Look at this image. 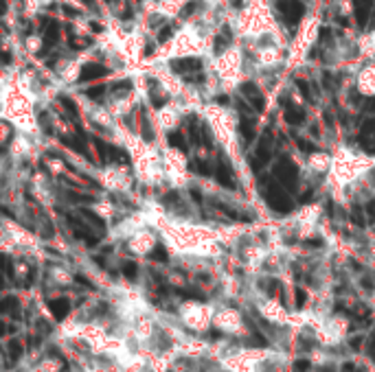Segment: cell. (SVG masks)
<instances>
[{
  "instance_id": "obj_17",
  "label": "cell",
  "mask_w": 375,
  "mask_h": 372,
  "mask_svg": "<svg viewBox=\"0 0 375 372\" xmlns=\"http://www.w3.org/2000/svg\"><path fill=\"white\" fill-rule=\"evenodd\" d=\"M123 274H125V278H130V281H134V278H136V274H138L136 263H132V261L123 263Z\"/></svg>"
},
{
  "instance_id": "obj_26",
  "label": "cell",
  "mask_w": 375,
  "mask_h": 372,
  "mask_svg": "<svg viewBox=\"0 0 375 372\" xmlns=\"http://www.w3.org/2000/svg\"><path fill=\"white\" fill-rule=\"evenodd\" d=\"M169 37H171V29H169V26H164V29L158 33V39H160V42H167Z\"/></svg>"
},
{
  "instance_id": "obj_32",
  "label": "cell",
  "mask_w": 375,
  "mask_h": 372,
  "mask_svg": "<svg viewBox=\"0 0 375 372\" xmlns=\"http://www.w3.org/2000/svg\"><path fill=\"white\" fill-rule=\"evenodd\" d=\"M191 197H193L195 202H202V195H200V191H193V189H191Z\"/></svg>"
},
{
  "instance_id": "obj_30",
  "label": "cell",
  "mask_w": 375,
  "mask_h": 372,
  "mask_svg": "<svg viewBox=\"0 0 375 372\" xmlns=\"http://www.w3.org/2000/svg\"><path fill=\"white\" fill-rule=\"evenodd\" d=\"M296 370H301V372H305V370H309V363H307L305 359H301V361H296Z\"/></svg>"
},
{
  "instance_id": "obj_19",
  "label": "cell",
  "mask_w": 375,
  "mask_h": 372,
  "mask_svg": "<svg viewBox=\"0 0 375 372\" xmlns=\"http://www.w3.org/2000/svg\"><path fill=\"white\" fill-rule=\"evenodd\" d=\"M81 215H84V219H86V221L95 223L97 228H103V221H101V219H99V217L95 215V212H90V210H81Z\"/></svg>"
},
{
  "instance_id": "obj_6",
  "label": "cell",
  "mask_w": 375,
  "mask_h": 372,
  "mask_svg": "<svg viewBox=\"0 0 375 372\" xmlns=\"http://www.w3.org/2000/svg\"><path fill=\"white\" fill-rule=\"evenodd\" d=\"M171 68H174L178 75H184V72H200L202 70V62L193 57H184L178 59V62H171Z\"/></svg>"
},
{
  "instance_id": "obj_33",
  "label": "cell",
  "mask_w": 375,
  "mask_h": 372,
  "mask_svg": "<svg viewBox=\"0 0 375 372\" xmlns=\"http://www.w3.org/2000/svg\"><path fill=\"white\" fill-rule=\"evenodd\" d=\"M90 29H92V31H101V24H97V22H92V24H90Z\"/></svg>"
},
{
  "instance_id": "obj_29",
  "label": "cell",
  "mask_w": 375,
  "mask_h": 372,
  "mask_svg": "<svg viewBox=\"0 0 375 372\" xmlns=\"http://www.w3.org/2000/svg\"><path fill=\"white\" fill-rule=\"evenodd\" d=\"M366 215L375 221V202H368V204H366Z\"/></svg>"
},
{
  "instance_id": "obj_16",
  "label": "cell",
  "mask_w": 375,
  "mask_h": 372,
  "mask_svg": "<svg viewBox=\"0 0 375 372\" xmlns=\"http://www.w3.org/2000/svg\"><path fill=\"white\" fill-rule=\"evenodd\" d=\"M167 141H169V145H171V147H178V149L187 151V145H184V138H182V134H178V131H176V134H174V131H171Z\"/></svg>"
},
{
  "instance_id": "obj_23",
  "label": "cell",
  "mask_w": 375,
  "mask_h": 372,
  "mask_svg": "<svg viewBox=\"0 0 375 372\" xmlns=\"http://www.w3.org/2000/svg\"><path fill=\"white\" fill-rule=\"evenodd\" d=\"M64 143L68 145V147H72L75 151H79V154H84V147H81V145H79V141H77V138H64Z\"/></svg>"
},
{
  "instance_id": "obj_28",
  "label": "cell",
  "mask_w": 375,
  "mask_h": 372,
  "mask_svg": "<svg viewBox=\"0 0 375 372\" xmlns=\"http://www.w3.org/2000/svg\"><path fill=\"white\" fill-rule=\"evenodd\" d=\"M368 353H371V357L375 359V333L368 337Z\"/></svg>"
},
{
  "instance_id": "obj_4",
  "label": "cell",
  "mask_w": 375,
  "mask_h": 372,
  "mask_svg": "<svg viewBox=\"0 0 375 372\" xmlns=\"http://www.w3.org/2000/svg\"><path fill=\"white\" fill-rule=\"evenodd\" d=\"M215 177H217V182H220L222 186H226V189H235V175H233V171H230V167L226 164V160H222L217 162V169H215Z\"/></svg>"
},
{
  "instance_id": "obj_3",
  "label": "cell",
  "mask_w": 375,
  "mask_h": 372,
  "mask_svg": "<svg viewBox=\"0 0 375 372\" xmlns=\"http://www.w3.org/2000/svg\"><path fill=\"white\" fill-rule=\"evenodd\" d=\"M279 11L287 24H296L305 16V5L301 0H279Z\"/></svg>"
},
{
  "instance_id": "obj_8",
  "label": "cell",
  "mask_w": 375,
  "mask_h": 372,
  "mask_svg": "<svg viewBox=\"0 0 375 372\" xmlns=\"http://www.w3.org/2000/svg\"><path fill=\"white\" fill-rule=\"evenodd\" d=\"M241 92H243V97L248 99L250 103L255 105V110H263V105H266V101H263V95L259 92V88H257L255 83H243L241 85Z\"/></svg>"
},
{
  "instance_id": "obj_11",
  "label": "cell",
  "mask_w": 375,
  "mask_h": 372,
  "mask_svg": "<svg viewBox=\"0 0 375 372\" xmlns=\"http://www.w3.org/2000/svg\"><path fill=\"white\" fill-rule=\"evenodd\" d=\"M270 156H272V143H270V136L261 138L259 147H257V160H259L261 164L270 162Z\"/></svg>"
},
{
  "instance_id": "obj_25",
  "label": "cell",
  "mask_w": 375,
  "mask_h": 372,
  "mask_svg": "<svg viewBox=\"0 0 375 372\" xmlns=\"http://www.w3.org/2000/svg\"><path fill=\"white\" fill-rule=\"evenodd\" d=\"M303 304H305V291L296 289V307H303Z\"/></svg>"
},
{
  "instance_id": "obj_27",
  "label": "cell",
  "mask_w": 375,
  "mask_h": 372,
  "mask_svg": "<svg viewBox=\"0 0 375 372\" xmlns=\"http://www.w3.org/2000/svg\"><path fill=\"white\" fill-rule=\"evenodd\" d=\"M322 83H325V88H334V79H331V75H329V72H325V75H322Z\"/></svg>"
},
{
  "instance_id": "obj_2",
  "label": "cell",
  "mask_w": 375,
  "mask_h": 372,
  "mask_svg": "<svg viewBox=\"0 0 375 372\" xmlns=\"http://www.w3.org/2000/svg\"><path fill=\"white\" fill-rule=\"evenodd\" d=\"M274 177L279 180L287 191H294L299 184V169L294 167V162L289 158H281L274 167Z\"/></svg>"
},
{
  "instance_id": "obj_22",
  "label": "cell",
  "mask_w": 375,
  "mask_h": 372,
  "mask_svg": "<svg viewBox=\"0 0 375 372\" xmlns=\"http://www.w3.org/2000/svg\"><path fill=\"white\" fill-rule=\"evenodd\" d=\"M151 258H154V261L164 263V261H167V252H164V248H156L154 252H151Z\"/></svg>"
},
{
  "instance_id": "obj_10",
  "label": "cell",
  "mask_w": 375,
  "mask_h": 372,
  "mask_svg": "<svg viewBox=\"0 0 375 372\" xmlns=\"http://www.w3.org/2000/svg\"><path fill=\"white\" fill-rule=\"evenodd\" d=\"M105 72H108V70H105L101 64H88V66L84 68L81 75H79V81H81V83L92 81V79H97V77H103Z\"/></svg>"
},
{
  "instance_id": "obj_14",
  "label": "cell",
  "mask_w": 375,
  "mask_h": 372,
  "mask_svg": "<svg viewBox=\"0 0 375 372\" xmlns=\"http://www.w3.org/2000/svg\"><path fill=\"white\" fill-rule=\"evenodd\" d=\"M57 39H59V24L51 22L49 26H46V33H44V44L53 46V44H57Z\"/></svg>"
},
{
  "instance_id": "obj_12",
  "label": "cell",
  "mask_w": 375,
  "mask_h": 372,
  "mask_svg": "<svg viewBox=\"0 0 375 372\" xmlns=\"http://www.w3.org/2000/svg\"><path fill=\"white\" fill-rule=\"evenodd\" d=\"M239 134H241L243 141H246V145L255 141V121H253V118H248V116L241 118V123H239Z\"/></svg>"
},
{
  "instance_id": "obj_7",
  "label": "cell",
  "mask_w": 375,
  "mask_h": 372,
  "mask_svg": "<svg viewBox=\"0 0 375 372\" xmlns=\"http://www.w3.org/2000/svg\"><path fill=\"white\" fill-rule=\"evenodd\" d=\"M371 9H373V0H353V13L360 26L366 24L368 16H371Z\"/></svg>"
},
{
  "instance_id": "obj_31",
  "label": "cell",
  "mask_w": 375,
  "mask_h": 372,
  "mask_svg": "<svg viewBox=\"0 0 375 372\" xmlns=\"http://www.w3.org/2000/svg\"><path fill=\"white\" fill-rule=\"evenodd\" d=\"M228 3L233 5L235 9H241V7H243V3H246V0H228Z\"/></svg>"
},
{
  "instance_id": "obj_5",
  "label": "cell",
  "mask_w": 375,
  "mask_h": 372,
  "mask_svg": "<svg viewBox=\"0 0 375 372\" xmlns=\"http://www.w3.org/2000/svg\"><path fill=\"white\" fill-rule=\"evenodd\" d=\"M95 147L99 149V154H101L105 162H116V160H121V158H125V154L118 147H112V145L103 143V141H95Z\"/></svg>"
},
{
  "instance_id": "obj_34",
  "label": "cell",
  "mask_w": 375,
  "mask_h": 372,
  "mask_svg": "<svg viewBox=\"0 0 375 372\" xmlns=\"http://www.w3.org/2000/svg\"><path fill=\"white\" fill-rule=\"evenodd\" d=\"M366 110H368V112H375V101L368 103V105H366Z\"/></svg>"
},
{
  "instance_id": "obj_1",
  "label": "cell",
  "mask_w": 375,
  "mask_h": 372,
  "mask_svg": "<svg viewBox=\"0 0 375 372\" xmlns=\"http://www.w3.org/2000/svg\"><path fill=\"white\" fill-rule=\"evenodd\" d=\"M263 197H266L270 208L274 212H281V215H287V212L294 208V202L285 193V186L279 180H272V177H268V180L263 182Z\"/></svg>"
},
{
  "instance_id": "obj_13",
  "label": "cell",
  "mask_w": 375,
  "mask_h": 372,
  "mask_svg": "<svg viewBox=\"0 0 375 372\" xmlns=\"http://www.w3.org/2000/svg\"><path fill=\"white\" fill-rule=\"evenodd\" d=\"M285 121L289 125H301L305 121V110L301 108H285Z\"/></svg>"
},
{
  "instance_id": "obj_18",
  "label": "cell",
  "mask_w": 375,
  "mask_h": 372,
  "mask_svg": "<svg viewBox=\"0 0 375 372\" xmlns=\"http://www.w3.org/2000/svg\"><path fill=\"white\" fill-rule=\"evenodd\" d=\"M9 353H11V359L18 361V357L22 355V344H20L18 340H13V342L9 344Z\"/></svg>"
},
{
  "instance_id": "obj_20",
  "label": "cell",
  "mask_w": 375,
  "mask_h": 372,
  "mask_svg": "<svg viewBox=\"0 0 375 372\" xmlns=\"http://www.w3.org/2000/svg\"><path fill=\"white\" fill-rule=\"evenodd\" d=\"M296 85H299V90L303 92V97L312 101V92H309V85H307V81H303V79H296Z\"/></svg>"
},
{
  "instance_id": "obj_15",
  "label": "cell",
  "mask_w": 375,
  "mask_h": 372,
  "mask_svg": "<svg viewBox=\"0 0 375 372\" xmlns=\"http://www.w3.org/2000/svg\"><path fill=\"white\" fill-rule=\"evenodd\" d=\"M191 171H195L200 175H211V164L206 160H193L191 162Z\"/></svg>"
},
{
  "instance_id": "obj_9",
  "label": "cell",
  "mask_w": 375,
  "mask_h": 372,
  "mask_svg": "<svg viewBox=\"0 0 375 372\" xmlns=\"http://www.w3.org/2000/svg\"><path fill=\"white\" fill-rule=\"evenodd\" d=\"M49 307H51L53 317H57V320H64V317L68 315V311H70V302L66 300V298H53V300L49 302Z\"/></svg>"
},
{
  "instance_id": "obj_21",
  "label": "cell",
  "mask_w": 375,
  "mask_h": 372,
  "mask_svg": "<svg viewBox=\"0 0 375 372\" xmlns=\"http://www.w3.org/2000/svg\"><path fill=\"white\" fill-rule=\"evenodd\" d=\"M105 90H108V88H105V85H95V88L86 90V95H88L90 99H97V97H101V95H103V92H105Z\"/></svg>"
},
{
  "instance_id": "obj_24",
  "label": "cell",
  "mask_w": 375,
  "mask_h": 372,
  "mask_svg": "<svg viewBox=\"0 0 375 372\" xmlns=\"http://www.w3.org/2000/svg\"><path fill=\"white\" fill-rule=\"evenodd\" d=\"M296 145H299V149H301V151H305V154H312V151H314V145H309L307 141H299Z\"/></svg>"
}]
</instances>
